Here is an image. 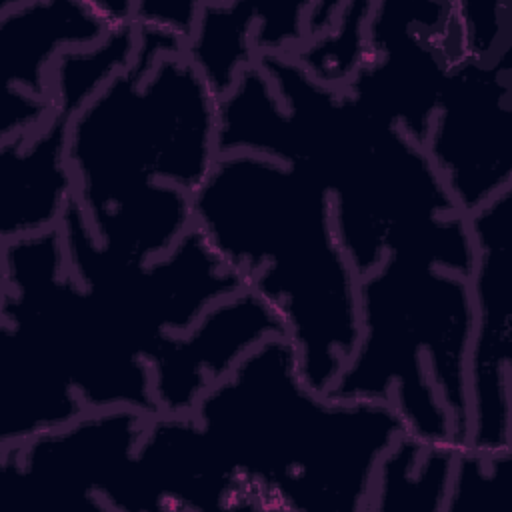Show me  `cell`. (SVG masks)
I'll use <instances>...</instances> for the list:
<instances>
[{
	"label": "cell",
	"mask_w": 512,
	"mask_h": 512,
	"mask_svg": "<svg viewBox=\"0 0 512 512\" xmlns=\"http://www.w3.org/2000/svg\"><path fill=\"white\" fill-rule=\"evenodd\" d=\"M256 20L258 4L252 2H200L186 54L218 98L234 86L244 68L256 64Z\"/></svg>",
	"instance_id": "e0dca14e"
},
{
	"label": "cell",
	"mask_w": 512,
	"mask_h": 512,
	"mask_svg": "<svg viewBox=\"0 0 512 512\" xmlns=\"http://www.w3.org/2000/svg\"><path fill=\"white\" fill-rule=\"evenodd\" d=\"M134 2L16 0L0 4L4 88L52 98V66L76 48L102 42L132 22Z\"/></svg>",
	"instance_id": "5bb4252c"
},
{
	"label": "cell",
	"mask_w": 512,
	"mask_h": 512,
	"mask_svg": "<svg viewBox=\"0 0 512 512\" xmlns=\"http://www.w3.org/2000/svg\"><path fill=\"white\" fill-rule=\"evenodd\" d=\"M0 292V324L66 374L86 410L158 412L142 346L70 274L60 228L2 242Z\"/></svg>",
	"instance_id": "8992f818"
},
{
	"label": "cell",
	"mask_w": 512,
	"mask_h": 512,
	"mask_svg": "<svg viewBox=\"0 0 512 512\" xmlns=\"http://www.w3.org/2000/svg\"><path fill=\"white\" fill-rule=\"evenodd\" d=\"M360 336L326 390L342 400H390L424 448L466 446V362L474 324L470 280L388 252L358 280Z\"/></svg>",
	"instance_id": "5b68a950"
},
{
	"label": "cell",
	"mask_w": 512,
	"mask_h": 512,
	"mask_svg": "<svg viewBox=\"0 0 512 512\" xmlns=\"http://www.w3.org/2000/svg\"><path fill=\"white\" fill-rule=\"evenodd\" d=\"M136 28L134 58L68 124L66 162L88 222L164 184L194 194L220 156L218 94L186 42Z\"/></svg>",
	"instance_id": "277c9868"
},
{
	"label": "cell",
	"mask_w": 512,
	"mask_h": 512,
	"mask_svg": "<svg viewBox=\"0 0 512 512\" xmlns=\"http://www.w3.org/2000/svg\"><path fill=\"white\" fill-rule=\"evenodd\" d=\"M450 2H372L366 56L342 86L368 112L424 144L448 74Z\"/></svg>",
	"instance_id": "8fae6325"
},
{
	"label": "cell",
	"mask_w": 512,
	"mask_h": 512,
	"mask_svg": "<svg viewBox=\"0 0 512 512\" xmlns=\"http://www.w3.org/2000/svg\"><path fill=\"white\" fill-rule=\"evenodd\" d=\"M194 228L282 318L300 372L326 392L360 336L358 272L334 226L328 192L274 158L220 154L192 194Z\"/></svg>",
	"instance_id": "3957f363"
},
{
	"label": "cell",
	"mask_w": 512,
	"mask_h": 512,
	"mask_svg": "<svg viewBox=\"0 0 512 512\" xmlns=\"http://www.w3.org/2000/svg\"><path fill=\"white\" fill-rule=\"evenodd\" d=\"M284 334L280 314L254 290L216 300L186 332L166 336L148 358L156 410L190 414L198 400L260 342Z\"/></svg>",
	"instance_id": "7c38bea8"
},
{
	"label": "cell",
	"mask_w": 512,
	"mask_h": 512,
	"mask_svg": "<svg viewBox=\"0 0 512 512\" xmlns=\"http://www.w3.org/2000/svg\"><path fill=\"white\" fill-rule=\"evenodd\" d=\"M250 510L218 448L190 414L146 418L132 470V512Z\"/></svg>",
	"instance_id": "4fadbf2b"
},
{
	"label": "cell",
	"mask_w": 512,
	"mask_h": 512,
	"mask_svg": "<svg viewBox=\"0 0 512 512\" xmlns=\"http://www.w3.org/2000/svg\"><path fill=\"white\" fill-rule=\"evenodd\" d=\"M218 150L268 156L316 180L358 276L388 252L472 274L468 220L424 144L290 54H260L218 98Z\"/></svg>",
	"instance_id": "6da1fadb"
},
{
	"label": "cell",
	"mask_w": 512,
	"mask_h": 512,
	"mask_svg": "<svg viewBox=\"0 0 512 512\" xmlns=\"http://www.w3.org/2000/svg\"><path fill=\"white\" fill-rule=\"evenodd\" d=\"M250 510L366 512L384 454L406 434L390 400L312 390L292 342L250 350L194 406Z\"/></svg>",
	"instance_id": "7a4b0ae2"
},
{
	"label": "cell",
	"mask_w": 512,
	"mask_h": 512,
	"mask_svg": "<svg viewBox=\"0 0 512 512\" xmlns=\"http://www.w3.org/2000/svg\"><path fill=\"white\" fill-rule=\"evenodd\" d=\"M76 110L78 106L54 100V114L40 130L0 140L2 242L60 226L74 198L66 140Z\"/></svg>",
	"instance_id": "9a60e30c"
},
{
	"label": "cell",
	"mask_w": 512,
	"mask_h": 512,
	"mask_svg": "<svg viewBox=\"0 0 512 512\" xmlns=\"http://www.w3.org/2000/svg\"><path fill=\"white\" fill-rule=\"evenodd\" d=\"M146 418L132 408L86 410L60 428L0 448L2 474L34 496L132 512L134 456Z\"/></svg>",
	"instance_id": "30bf717a"
},
{
	"label": "cell",
	"mask_w": 512,
	"mask_h": 512,
	"mask_svg": "<svg viewBox=\"0 0 512 512\" xmlns=\"http://www.w3.org/2000/svg\"><path fill=\"white\" fill-rule=\"evenodd\" d=\"M58 228L70 274L126 326L146 360L166 336L186 332L216 300L244 288L196 228L152 260L108 252L74 198Z\"/></svg>",
	"instance_id": "52a82bcc"
},
{
	"label": "cell",
	"mask_w": 512,
	"mask_h": 512,
	"mask_svg": "<svg viewBox=\"0 0 512 512\" xmlns=\"http://www.w3.org/2000/svg\"><path fill=\"white\" fill-rule=\"evenodd\" d=\"M200 2H152L138 0L132 4V22L140 28L174 34L188 42Z\"/></svg>",
	"instance_id": "ffe728a7"
},
{
	"label": "cell",
	"mask_w": 512,
	"mask_h": 512,
	"mask_svg": "<svg viewBox=\"0 0 512 512\" xmlns=\"http://www.w3.org/2000/svg\"><path fill=\"white\" fill-rule=\"evenodd\" d=\"M372 2H342L336 20L306 38L290 56L318 82L342 88L366 56V22Z\"/></svg>",
	"instance_id": "ac0fdd59"
},
{
	"label": "cell",
	"mask_w": 512,
	"mask_h": 512,
	"mask_svg": "<svg viewBox=\"0 0 512 512\" xmlns=\"http://www.w3.org/2000/svg\"><path fill=\"white\" fill-rule=\"evenodd\" d=\"M456 452L400 436L378 466L366 512H444Z\"/></svg>",
	"instance_id": "2e32d148"
},
{
	"label": "cell",
	"mask_w": 512,
	"mask_h": 512,
	"mask_svg": "<svg viewBox=\"0 0 512 512\" xmlns=\"http://www.w3.org/2000/svg\"><path fill=\"white\" fill-rule=\"evenodd\" d=\"M510 460L512 452L496 458H484L468 448L458 450L454 456L444 512H492L494 488L504 482Z\"/></svg>",
	"instance_id": "d6986e66"
},
{
	"label": "cell",
	"mask_w": 512,
	"mask_h": 512,
	"mask_svg": "<svg viewBox=\"0 0 512 512\" xmlns=\"http://www.w3.org/2000/svg\"><path fill=\"white\" fill-rule=\"evenodd\" d=\"M474 240V324L466 362L468 450L512 452V188L466 216ZM462 448V450H464Z\"/></svg>",
	"instance_id": "9c48e42d"
},
{
	"label": "cell",
	"mask_w": 512,
	"mask_h": 512,
	"mask_svg": "<svg viewBox=\"0 0 512 512\" xmlns=\"http://www.w3.org/2000/svg\"><path fill=\"white\" fill-rule=\"evenodd\" d=\"M512 48L450 62L424 148L464 216L512 188Z\"/></svg>",
	"instance_id": "ba28073f"
}]
</instances>
